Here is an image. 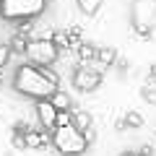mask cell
<instances>
[{
  "instance_id": "1",
  "label": "cell",
  "mask_w": 156,
  "mask_h": 156,
  "mask_svg": "<svg viewBox=\"0 0 156 156\" xmlns=\"http://www.w3.org/2000/svg\"><path fill=\"white\" fill-rule=\"evenodd\" d=\"M13 89H16L21 96H29V99L39 101V99H50L60 86L50 83V81L42 76L39 68L23 62V65H18L16 73H13Z\"/></svg>"
},
{
  "instance_id": "2",
  "label": "cell",
  "mask_w": 156,
  "mask_h": 156,
  "mask_svg": "<svg viewBox=\"0 0 156 156\" xmlns=\"http://www.w3.org/2000/svg\"><path fill=\"white\" fill-rule=\"evenodd\" d=\"M44 8H47V0H0V18L26 23L42 16Z\"/></svg>"
},
{
  "instance_id": "3",
  "label": "cell",
  "mask_w": 156,
  "mask_h": 156,
  "mask_svg": "<svg viewBox=\"0 0 156 156\" xmlns=\"http://www.w3.org/2000/svg\"><path fill=\"white\" fill-rule=\"evenodd\" d=\"M52 146L60 156H81L89 151V143H86L83 133L73 125H65V128H55L52 130Z\"/></svg>"
},
{
  "instance_id": "4",
  "label": "cell",
  "mask_w": 156,
  "mask_h": 156,
  "mask_svg": "<svg viewBox=\"0 0 156 156\" xmlns=\"http://www.w3.org/2000/svg\"><path fill=\"white\" fill-rule=\"evenodd\" d=\"M23 55H26V62L34 68H52L60 57V50L55 47L52 37H39V39H29Z\"/></svg>"
},
{
  "instance_id": "5",
  "label": "cell",
  "mask_w": 156,
  "mask_h": 156,
  "mask_svg": "<svg viewBox=\"0 0 156 156\" xmlns=\"http://www.w3.org/2000/svg\"><path fill=\"white\" fill-rule=\"evenodd\" d=\"M73 86H76L81 94H94L101 86V70L99 68H89V65L76 68V70H73Z\"/></svg>"
},
{
  "instance_id": "6",
  "label": "cell",
  "mask_w": 156,
  "mask_h": 156,
  "mask_svg": "<svg viewBox=\"0 0 156 156\" xmlns=\"http://www.w3.org/2000/svg\"><path fill=\"white\" fill-rule=\"evenodd\" d=\"M34 109H37L39 128H44V130H55V122H57V109L52 107V101H50V99H39Z\"/></svg>"
},
{
  "instance_id": "7",
  "label": "cell",
  "mask_w": 156,
  "mask_h": 156,
  "mask_svg": "<svg viewBox=\"0 0 156 156\" xmlns=\"http://www.w3.org/2000/svg\"><path fill=\"white\" fill-rule=\"evenodd\" d=\"M52 140V130H44V128H39V130H26V148L29 151H39L42 146H47Z\"/></svg>"
},
{
  "instance_id": "8",
  "label": "cell",
  "mask_w": 156,
  "mask_h": 156,
  "mask_svg": "<svg viewBox=\"0 0 156 156\" xmlns=\"http://www.w3.org/2000/svg\"><path fill=\"white\" fill-rule=\"evenodd\" d=\"M76 52H78L81 65H91V62H96V47L91 44V42H81V44L76 47Z\"/></svg>"
},
{
  "instance_id": "9",
  "label": "cell",
  "mask_w": 156,
  "mask_h": 156,
  "mask_svg": "<svg viewBox=\"0 0 156 156\" xmlns=\"http://www.w3.org/2000/svg\"><path fill=\"white\" fill-rule=\"evenodd\" d=\"M50 101H52V107H55L57 112H65V109H70V107H73L70 94H68V91H62V89H57L55 94L50 96Z\"/></svg>"
},
{
  "instance_id": "10",
  "label": "cell",
  "mask_w": 156,
  "mask_h": 156,
  "mask_svg": "<svg viewBox=\"0 0 156 156\" xmlns=\"http://www.w3.org/2000/svg\"><path fill=\"white\" fill-rule=\"evenodd\" d=\"M26 44H29V34H21V31H16L8 39V47H11V52H16V55H23V52H26Z\"/></svg>"
},
{
  "instance_id": "11",
  "label": "cell",
  "mask_w": 156,
  "mask_h": 156,
  "mask_svg": "<svg viewBox=\"0 0 156 156\" xmlns=\"http://www.w3.org/2000/svg\"><path fill=\"white\" fill-rule=\"evenodd\" d=\"M73 112V128H78L81 133L91 128V115L86 109H70Z\"/></svg>"
},
{
  "instance_id": "12",
  "label": "cell",
  "mask_w": 156,
  "mask_h": 156,
  "mask_svg": "<svg viewBox=\"0 0 156 156\" xmlns=\"http://www.w3.org/2000/svg\"><path fill=\"white\" fill-rule=\"evenodd\" d=\"M117 60V50L115 47H96V62L99 65H112V62Z\"/></svg>"
},
{
  "instance_id": "13",
  "label": "cell",
  "mask_w": 156,
  "mask_h": 156,
  "mask_svg": "<svg viewBox=\"0 0 156 156\" xmlns=\"http://www.w3.org/2000/svg\"><path fill=\"white\" fill-rule=\"evenodd\" d=\"M122 122H125V128H143V115L135 112V109H128Z\"/></svg>"
},
{
  "instance_id": "14",
  "label": "cell",
  "mask_w": 156,
  "mask_h": 156,
  "mask_svg": "<svg viewBox=\"0 0 156 156\" xmlns=\"http://www.w3.org/2000/svg\"><path fill=\"white\" fill-rule=\"evenodd\" d=\"M101 3H104V0H78V8H81V13H86V16H94L101 8Z\"/></svg>"
},
{
  "instance_id": "15",
  "label": "cell",
  "mask_w": 156,
  "mask_h": 156,
  "mask_svg": "<svg viewBox=\"0 0 156 156\" xmlns=\"http://www.w3.org/2000/svg\"><path fill=\"white\" fill-rule=\"evenodd\" d=\"M52 42H55L57 50H70V39H68V31H55V34H52Z\"/></svg>"
},
{
  "instance_id": "16",
  "label": "cell",
  "mask_w": 156,
  "mask_h": 156,
  "mask_svg": "<svg viewBox=\"0 0 156 156\" xmlns=\"http://www.w3.org/2000/svg\"><path fill=\"white\" fill-rule=\"evenodd\" d=\"M65 125H73V112H70V109L57 112V122H55V128H65Z\"/></svg>"
},
{
  "instance_id": "17",
  "label": "cell",
  "mask_w": 156,
  "mask_h": 156,
  "mask_svg": "<svg viewBox=\"0 0 156 156\" xmlns=\"http://www.w3.org/2000/svg\"><path fill=\"white\" fill-rule=\"evenodd\" d=\"M13 148L18 151H26V133H18V130H13V138H11Z\"/></svg>"
},
{
  "instance_id": "18",
  "label": "cell",
  "mask_w": 156,
  "mask_h": 156,
  "mask_svg": "<svg viewBox=\"0 0 156 156\" xmlns=\"http://www.w3.org/2000/svg\"><path fill=\"white\" fill-rule=\"evenodd\" d=\"M11 47H8V42H0V70L8 65V60H11Z\"/></svg>"
},
{
  "instance_id": "19",
  "label": "cell",
  "mask_w": 156,
  "mask_h": 156,
  "mask_svg": "<svg viewBox=\"0 0 156 156\" xmlns=\"http://www.w3.org/2000/svg\"><path fill=\"white\" fill-rule=\"evenodd\" d=\"M140 96H143L148 104H156V86H151V83H146L143 89H140Z\"/></svg>"
},
{
  "instance_id": "20",
  "label": "cell",
  "mask_w": 156,
  "mask_h": 156,
  "mask_svg": "<svg viewBox=\"0 0 156 156\" xmlns=\"http://www.w3.org/2000/svg\"><path fill=\"white\" fill-rule=\"evenodd\" d=\"M39 70H42V76H44L47 81H50V83H55V86H60V76H57V73L52 70V68H39Z\"/></svg>"
},
{
  "instance_id": "21",
  "label": "cell",
  "mask_w": 156,
  "mask_h": 156,
  "mask_svg": "<svg viewBox=\"0 0 156 156\" xmlns=\"http://www.w3.org/2000/svg\"><path fill=\"white\" fill-rule=\"evenodd\" d=\"M83 138H86V143H89V146L96 140V130H94V125H91L89 130H83Z\"/></svg>"
},
{
  "instance_id": "22",
  "label": "cell",
  "mask_w": 156,
  "mask_h": 156,
  "mask_svg": "<svg viewBox=\"0 0 156 156\" xmlns=\"http://www.w3.org/2000/svg\"><path fill=\"white\" fill-rule=\"evenodd\" d=\"M122 156H143V154H138V151H128V154H122Z\"/></svg>"
},
{
  "instance_id": "23",
  "label": "cell",
  "mask_w": 156,
  "mask_h": 156,
  "mask_svg": "<svg viewBox=\"0 0 156 156\" xmlns=\"http://www.w3.org/2000/svg\"><path fill=\"white\" fill-rule=\"evenodd\" d=\"M151 78H156V65H151Z\"/></svg>"
},
{
  "instance_id": "24",
  "label": "cell",
  "mask_w": 156,
  "mask_h": 156,
  "mask_svg": "<svg viewBox=\"0 0 156 156\" xmlns=\"http://www.w3.org/2000/svg\"><path fill=\"white\" fill-rule=\"evenodd\" d=\"M0 89H3V78H0Z\"/></svg>"
}]
</instances>
